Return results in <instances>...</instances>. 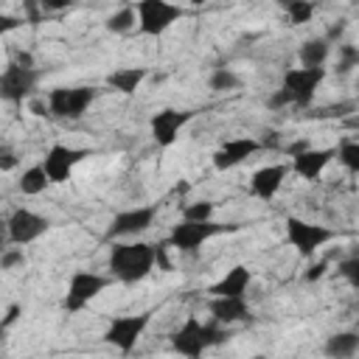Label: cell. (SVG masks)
I'll use <instances>...</instances> for the list:
<instances>
[{"mask_svg":"<svg viewBox=\"0 0 359 359\" xmlns=\"http://www.w3.org/2000/svg\"><path fill=\"white\" fill-rule=\"evenodd\" d=\"M216 205L210 199H202V202H191L182 208V222H210Z\"/></svg>","mask_w":359,"mask_h":359,"instance_id":"cell-28","label":"cell"},{"mask_svg":"<svg viewBox=\"0 0 359 359\" xmlns=\"http://www.w3.org/2000/svg\"><path fill=\"white\" fill-rule=\"evenodd\" d=\"M146 76H149L146 67H118L107 76V87H112L121 95H135L140 84L146 81Z\"/></svg>","mask_w":359,"mask_h":359,"instance_id":"cell-20","label":"cell"},{"mask_svg":"<svg viewBox=\"0 0 359 359\" xmlns=\"http://www.w3.org/2000/svg\"><path fill=\"white\" fill-rule=\"evenodd\" d=\"M6 224H8V244H17V247L31 244L50 230V222L45 216L34 213L31 208H14L11 216L6 219Z\"/></svg>","mask_w":359,"mask_h":359,"instance_id":"cell-12","label":"cell"},{"mask_svg":"<svg viewBox=\"0 0 359 359\" xmlns=\"http://www.w3.org/2000/svg\"><path fill=\"white\" fill-rule=\"evenodd\" d=\"M255 151H261V140H255V137H230L213 151V168L216 171H230V168L241 165L247 157H252Z\"/></svg>","mask_w":359,"mask_h":359,"instance_id":"cell-15","label":"cell"},{"mask_svg":"<svg viewBox=\"0 0 359 359\" xmlns=\"http://www.w3.org/2000/svg\"><path fill=\"white\" fill-rule=\"evenodd\" d=\"M90 154H93L90 149H76V146L53 143V146L48 149V154H45V160H42L39 165H42V171H45V177H48V182H50V185H62V182H67V180H70L73 168H76L84 157H90Z\"/></svg>","mask_w":359,"mask_h":359,"instance_id":"cell-11","label":"cell"},{"mask_svg":"<svg viewBox=\"0 0 359 359\" xmlns=\"http://www.w3.org/2000/svg\"><path fill=\"white\" fill-rule=\"evenodd\" d=\"M286 174H289V165H283V163H272V165L258 168V171L250 177V191H252V196H258V199H264V202L275 199V194L280 191Z\"/></svg>","mask_w":359,"mask_h":359,"instance_id":"cell-16","label":"cell"},{"mask_svg":"<svg viewBox=\"0 0 359 359\" xmlns=\"http://www.w3.org/2000/svg\"><path fill=\"white\" fill-rule=\"evenodd\" d=\"M194 115H196L194 109H174V107H165V109L154 112L151 121H149V129H151L154 143L163 146V149H168L177 140L180 129L194 121Z\"/></svg>","mask_w":359,"mask_h":359,"instance_id":"cell-14","label":"cell"},{"mask_svg":"<svg viewBox=\"0 0 359 359\" xmlns=\"http://www.w3.org/2000/svg\"><path fill=\"white\" fill-rule=\"evenodd\" d=\"M135 22H137L135 6H123V8H118L115 14H109V17H107L104 28H107L109 34H129V31L135 28Z\"/></svg>","mask_w":359,"mask_h":359,"instance_id":"cell-24","label":"cell"},{"mask_svg":"<svg viewBox=\"0 0 359 359\" xmlns=\"http://www.w3.org/2000/svg\"><path fill=\"white\" fill-rule=\"evenodd\" d=\"M95 87H53L48 90V109L56 121H79L95 101Z\"/></svg>","mask_w":359,"mask_h":359,"instance_id":"cell-4","label":"cell"},{"mask_svg":"<svg viewBox=\"0 0 359 359\" xmlns=\"http://www.w3.org/2000/svg\"><path fill=\"white\" fill-rule=\"evenodd\" d=\"M107 266L121 283H140L154 266V244L146 241H121L109 247Z\"/></svg>","mask_w":359,"mask_h":359,"instance_id":"cell-3","label":"cell"},{"mask_svg":"<svg viewBox=\"0 0 359 359\" xmlns=\"http://www.w3.org/2000/svg\"><path fill=\"white\" fill-rule=\"evenodd\" d=\"M157 219V205H140V208H129L112 216L109 227H107V238H129V236H140L146 233Z\"/></svg>","mask_w":359,"mask_h":359,"instance_id":"cell-13","label":"cell"},{"mask_svg":"<svg viewBox=\"0 0 359 359\" xmlns=\"http://www.w3.org/2000/svg\"><path fill=\"white\" fill-rule=\"evenodd\" d=\"M230 230H236V224H216L213 219L210 222H180L171 227L165 244L180 252H196L205 241H210L222 233H230Z\"/></svg>","mask_w":359,"mask_h":359,"instance_id":"cell-6","label":"cell"},{"mask_svg":"<svg viewBox=\"0 0 359 359\" xmlns=\"http://www.w3.org/2000/svg\"><path fill=\"white\" fill-rule=\"evenodd\" d=\"M233 334L224 325L216 323H202L199 317H188L174 334H171V351L180 353L182 359H202L208 348H216L227 342Z\"/></svg>","mask_w":359,"mask_h":359,"instance_id":"cell-2","label":"cell"},{"mask_svg":"<svg viewBox=\"0 0 359 359\" xmlns=\"http://www.w3.org/2000/svg\"><path fill=\"white\" fill-rule=\"evenodd\" d=\"M250 359H269V356H264V353H255V356H250Z\"/></svg>","mask_w":359,"mask_h":359,"instance_id":"cell-41","label":"cell"},{"mask_svg":"<svg viewBox=\"0 0 359 359\" xmlns=\"http://www.w3.org/2000/svg\"><path fill=\"white\" fill-rule=\"evenodd\" d=\"M283 224H286V238H289V244L297 250L300 258H314V252H317L323 244H328V241L334 238V230H331V227H325V224H311V222H303V219H297V216H289Z\"/></svg>","mask_w":359,"mask_h":359,"instance_id":"cell-9","label":"cell"},{"mask_svg":"<svg viewBox=\"0 0 359 359\" xmlns=\"http://www.w3.org/2000/svg\"><path fill=\"white\" fill-rule=\"evenodd\" d=\"M325 269H328V261H317V264H311V266L306 269V275H303V278H306L309 283H314V280H320V278L325 275Z\"/></svg>","mask_w":359,"mask_h":359,"instance_id":"cell-33","label":"cell"},{"mask_svg":"<svg viewBox=\"0 0 359 359\" xmlns=\"http://www.w3.org/2000/svg\"><path fill=\"white\" fill-rule=\"evenodd\" d=\"M208 311H210L216 325L227 328V325L250 317V303H247V297H210Z\"/></svg>","mask_w":359,"mask_h":359,"instance_id":"cell-19","label":"cell"},{"mask_svg":"<svg viewBox=\"0 0 359 359\" xmlns=\"http://www.w3.org/2000/svg\"><path fill=\"white\" fill-rule=\"evenodd\" d=\"M22 264H25V252L20 247H8L0 255V269H14V266H22Z\"/></svg>","mask_w":359,"mask_h":359,"instance_id":"cell-32","label":"cell"},{"mask_svg":"<svg viewBox=\"0 0 359 359\" xmlns=\"http://www.w3.org/2000/svg\"><path fill=\"white\" fill-rule=\"evenodd\" d=\"M351 112H356V101H339V104L325 107V109H320V112H314V115H317V118H345V115H351Z\"/></svg>","mask_w":359,"mask_h":359,"instance_id":"cell-31","label":"cell"},{"mask_svg":"<svg viewBox=\"0 0 359 359\" xmlns=\"http://www.w3.org/2000/svg\"><path fill=\"white\" fill-rule=\"evenodd\" d=\"M17 168V154L11 149H0V171H11Z\"/></svg>","mask_w":359,"mask_h":359,"instance_id":"cell-35","label":"cell"},{"mask_svg":"<svg viewBox=\"0 0 359 359\" xmlns=\"http://www.w3.org/2000/svg\"><path fill=\"white\" fill-rule=\"evenodd\" d=\"M48 185H50V182H48V177H45L42 165H31L28 171H22L20 182H17L20 194H25V196H36V194H42Z\"/></svg>","mask_w":359,"mask_h":359,"instance_id":"cell-23","label":"cell"},{"mask_svg":"<svg viewBox=\"0 0 359 359\" xmlns=\"http://www.w3.org/2000/svg\"><path fill=\"white\" fill-rule=\"evenodd\" d=\"M337 272L351 283V286H359V258H345V261H339L337 264Z\"/></svg>","mask_w":359,"mask_h":359,"instance_id":"cell-30","label":"cell"},{"mask_svg":"<svg viewBox=\"0 0 359 359\" xmlns=\"http://www.w3.org/2000/svg\"><path fill=\"white\" fill-rule=\"evenodd\" d=\"M337 160H339L351 174H356V171H359V143H356V140H342L339 149H337Z\"/></svg>","mask_w":359,"mask_h":359,"instance_id":"cell-29","label":"cell"},{"mask_svg":"<svg viewBox=\"0 0 359 359\" xmlns=\"http://www.w3.org/2000/svg\"><path fill=\"white\" fill-rule=\"evenodd\" d=\"M328 53H331V42L325 36H309V39L300 42L297 59H300L303 67H323Z\"/></svg>","mask_w":359,"mask_h":359,"instance_id":"cell-22","label":"cell"},{"mask_svg":"<svg viewBox=\"0 0 359 359\" xmlns=\"http://www.w3.org/2000/svg\"><path fill=\"white\" fill-rule=\"evenodd\" d=\"M39 76H42V70H36V67H22L17 62H8L0 70V98L8 104L28 101L39 84Z\"/></svg>","mask_w":359,"mask_h":359,"instance_id":"cell-8","label":"cell"},{"mask_svg":"<svg viewBox=\"0 0 359 359\" xmlns=\"http://www.w3.org/2000/svg\"><path fill=\"white\" fill-rule=\"evenodd\" d=\"M112 278L107 275H98V272H90V269H79L70 275L67 280V292H65V300H62V309L67 314H79L90 300H95L107 286H109Z\"/></svg>","mask_w":359,"mask_h":359,"instance_id":"cell-7","label":"cell"},{"mask_svg":"<svg viewBox=\"0 0 359 359\" xmlns=\"http://www.w3.org/2000/svg\"><path fill=\"white\" fill-rule=\"evenodd\" d=\"M325 79V67H289L283 73L280 87L266 98L269 109H280V107H311L314 93L320 90Z\"/></svg>","mask_w":359,"mask_h":359,"instance_id":"cell-1","label":"cell"},{"mask_svg":"<svg viewBox=\"0 0 359 359\" xmlns=\"http://www.w3.org/2000/svg\"><path fill=\"white\" fill-rule=\"evenodd\" d=\"M250 283H252V269H247L244 264H238L230 272H224V278H219L216 283H210L208 292H210V297H247Z\"/></svg>","mask_w":359,"mask_h":359,"instance_id":"cell-18","label":"cell"},{"mask_svg":"<svg viewBox=\"0 0 359 359\" xmlns=\"http://www.w3.org/2000/svg\"><path fill=\"white\" fill-rule=\"evenodd\" d=\"M208 87L213 93H227V90H238L241 87V76L233 73L230 67H216L210 76H208Z\"/></svg>","mask_w":359,"mask_h":359,"instance_id":"cell-25","label":"cell"},{"mask_svg":"<svg viewBox=\"0 0 359 359\" xmlns=\"http://www.w3.org/2000/svg\"><path fill=\"white\" fill-rule=\"evenodd\" d=\"M17 317H20V306H17V303H14V306H11V309H8V314H6V317H3V320H0V323H3V328H8V325H11V323H14V320H17Z\"/></svg>","mask_w":359,"mask_h":359,"instance_id":"cell-40","label":"cell"},{"mask_svg":"<svg viewBox=\"0 0 359 359\" xmlns=\"http://www.w3.org/2000/svg\"><path fill=\"white\" fill-rule=\"evenodd\" d=\"M151 323V311H140V314H123L115 317L107 331H104V342H109L112 348H118L121 353H132L137 339L143 337V331Z\"/></svg>","mask_w":359,"mask_h":359,"instance_id":"cell-10","label":"cell"},{"mask_svg":"<svg viewBox=\"0 0 359 359\" xmlns=\"http://www.w3.org/2000/svg\"><path fill=\"white\" fill-rule=\"evenodd\" d=\"M337 73L339 76H345V73H351L353 67H359V48L356 45H351V42H342L339 48H337Z\"/></svg>","mask_w":359,"mask_h":359,"instance_id":"cell-27","label":"cell"},{"mask_svg":"<svg viewBox=\"0 0 359 359\" xmlns=\"http://www.w3.org/2000/svg\"><path fill=\"white\" fill-rule=\"evenodd\" d=\"M283 8H286V14H289V22L292 25H303V22H309L311 17H314V3H309V0H292V3H283Z\"/></svg>","mask_w":359,"mask_h":359,"instance_id":"cell-26","label":"cell"},{"mask_svg":"<svg viewBox=\"0 0 359 359\" xmlns=\"http://www.w3.org/2000/svg\"><path fill=\"white\" fill-rule=\"evenodd\" d=\"M135 14H137V31L143 36H160L185 14V8L168 0H140L135 3Z\"/></svg>","mask_w":359,"mask_h":359,"instance_id":"cell-5","label":"cell"},{"mask_svg":"<svg viewBox=\"0 0 359 359\" xmlns=\"http://www.w3.org/2000/svg\"><path fill=\"white\" fill-rule=\"evenodd\" d=\"M31 112H34L36 118H50V109H48V101L42 104V101H36V98H31Z\"/></svg>","mask_w":359,"mask_h":359,"instance_id":"cell-37","label":"cell"},{"mask_svg":"<svg viewBox=\"0 0 359 359\" xmlns=\"http://www.w3.org/2000/svg\"><path fill=\"white\" fill-rule=\"evenodd\" d=\"M14 62H17V65H22V67H36V65H34V56H31L28 50H17Z\"/></svg>","mask_w":359,"mask_h":359,"instance_id":"cell-38","label":"cell"},{"mask_svg":"<svg viewBox=\"0 0 359 359\" xmlns=\"http://www.w3.org/2000/svg\"><path fill=\"white\" fill-rule=\"evenodd\" d=\"M8 250V224L6 219H0V255Z\"/></svg>","mask_w":359,"mask_h":359,"instance_id":"cell-39","label":"cell"},{"mask_svg":"<svg viewBox=\"0 0 359 359\" xmlns=\"http://www.w3.org/2000/svg\"><path fill=\"white\" fill-rule=\"evenodd\" d=\"M22 22H20V17H11V14H3L0 11V36H6L8 31H14V28H20Z\"/></svg>","mask_w":359,"mask_h":359,"instance_id":"cell-34","label":"cell"},{"mask_svg":"<svg viewBox=\"0 0 359 359\" xmlns=\"http://www.w3.org/2000/svg\"><path fill=\"white\" fill-rule=\"evenodd\" d=\"M334 157H337V149H334V146H328V149H314V146H311L309 151L292 157V171H294L297 177L314 182V180L325 171V165H328Z\"/></svg>","mask_w":359,"mask_h":359,"instance_id":"cell-17","label":"cell"},{"mask_svg":"<svg viewBox=\"0 0 359 359\" xmlns=\"http://www.w3.org/2000/svg\"><path fill=\"white\" fill-rule=\"evenodd\" d=\"M309 149H311V143H309V140H294V143H289V146H286V154L297 157V154H303V151H309Z\"/></svg>","mask_w":359,"mask_h":359,"instance_id":"cell-36","label":"cell"},{"mask_svg":"<svg viewBox=\"0 0 359 359\" xmlns=\"http://www.w3.org/2000/svg\"><path fill=\"white\" fill-rule=\"evenodd\" d=\"M359 351V334L356 331H337L323 342L325 359H353Z\"/></svg>","mask_w":359,"mask_h":359,"instance_id":"cell-21","label":"cell"}]
</instances>
